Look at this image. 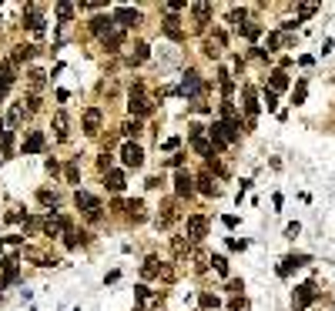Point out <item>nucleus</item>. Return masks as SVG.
Wrapping results in <instances>:
<instances>
[{"mask_svg":"<svg viewBox=\"0 0 335 311\" xmlns=\"http://www.w3.org/2000/svg\"><path fill=\"white\" fill-rule=\"evenodd\" d=\"M74 204H78V211L88 214L90 221H98L100 218V201L94 198V194H88V191H78V194H74Z\"/></svg>","mask_w":335,"mask_h":311,"instance_id":"1","label":"nucleus"},{"mask_svg":"<svg viewBox=\"0 0 335 311\" xmlns=\"http://www.w3.org/2000/svg\"><path fill=\"white\" fill-rule=\"evenodd\" d=\"M312 301H315V285H312V281L298 285V288H295V295H292V305H295V311H305Z\"/></svg>","mask_w":335,"mask_h":311,"instance_id":"2","label":"nucleus"},{"mask_svg":"<svg viewBox=\"0 0 335 311\" xmlns=\"http://www.w3.org/2000/svg\"><path fill=\"white\" fill-rule=\"evenodd\" d=\"M44 13H40V7H24V27H30L34 33H37V37H40V33H44Z\"/></svg>","mask_w":335,"mask_h":311,"instance_id":"3","label":"nucleus"},{"mask_svg":"<svg viewBox=\"0 0 335 311\" xmlns=\"http://www.w3.org/2000/svg\"><path fill=\"white\" fill-rule=\"evenodd\" d=\"M121 161H124L128 167H141V164H144V151L134 144V141H128V144L121 147Z\"/></svg>","mask_w":335,"mask_h":311,"instance_id":"4","label":"nucleus"},{"mask_svg":"<svg viewBox=\"0 0 335 311\" xmlns=\"http://www.w3.org/2000/svg\"><path fill=\"white\" fill-rule=\"evenodd\" d=\"M204 234H208V218L191 214V218H188V241H201Z\"/></svg>","mask_w":335,"mask_h":311,"instance_id":"5","label":"nucleus"},{"mask_svg":"<svg viewBox=\"0 0 335 311\" xmlns=\"http://www.w3.org/2000/svg\"><path fill=\"white\" fill-rule=\"evenodd\" d=\"M174 194H178V198L194 194V178H191V174H184V171H178V174H174Z\"/></svg>","mask_w":335,"mask_h":311,"instance_id":"6","label":"nucleus"},{"mask_svg":"<svg viewBox=\"0 0 335 311\" xmlns=\"http://www.w3.org/2000/svg\"><path fill=\"white\" fill-rule=\"evenodd\" d=\"M114 17H94V20H90V30L98 33V37H104V40H108V37H111L114 33Z\"/></svg>","mask_w":335,"mask_h":311,"instance_id":"7","label":"nucleus"},{"mask_svg":"<svg viewBox=\"0 0 335 311\" xmlns=\"http://www.w3.org/2000/svg\"><path fill=\"white\" fill-rule=\"evenodd\" d=\"M44 231L50 234V238H57L60 231H64V234L70 231V224H67V218H60V214H50V218L44 221Z\"/></svg>","mask_w":335,"mask_h":311,"instance_id":"8","label":"nucleus"},{"mask_svg":"<svg viewBox=\"0 0 335 311\" xmlns=\"http://www.w3.org/2000/svg\"><path fill=\"white\" fill-rule=\"evenodd\" d=\"M24 151H27V154L44 151V134H40V131H30V134H27V141H24Z\"/></svg>","mask_w":335,"mask_h":311,"instance_id":"9","label":"nucleus"},{"mask_svg":"<svg viewBox=\"0 0 335 311\" xmlns=\"http://www.w3.org/2000/svg\"><path fill=\"white\" fill-rule=\"evenodd\" d=\"M114 20L121 23V27H134V23H138V10H131V7H118V10H114Z\"/></svg>","mask_w":335,"mask_h":311,"instance_id":"10","label":"nucleus"},{"mask_svg":"<svg viewBox=\"0 0 335 311\" xmlns=\"http://www.w3.org/2000/svg\"><path fill=\"white\" fill-rule=\"evenodd\" d=\"M305 261H308V255H288V258H285V261H282L278 275H282V278H285V275H292V268H302V265H305Z\"/></svg>","mask_w":335,"mask_h":311,"instance_id":"11","label":"nucleus"},{"mask_svg":"<svg viewBox=\"0 0 335 311\" xmlns=\"http://www.w3.org/2000/svg\"><path fill=\"white\" fill-rule=\"evenodd\" d=\"M128 107H131V114H138V117H148V114L154 111V104H151V100H144V97H131V104H128Z\"/></svg>","mask_w":335,"mask_h":311,"instance_id":"12","label":"nucleus"},{"mask_svg":"<svg viewBox=\"0 0 335 311\" xmlns=\"http://www.w3.org/2000/svg\"><path fill=\"white\" fill-rule=\"evenodd\" d=\"M84 131H88V134H98L100 131V111H98V107H90V111L84 114Z\"/></svg>","mask_w":335,"mask_h":311,"instance_id":"13","label":"nucleus"},{"mask_svg":"<svg viewBox=\"0 0 335 311\" xmlns=\"http://www.w3.org/2000/svg\"><path fill=\"white\" fill-rule=\"evenodd\" d=\"M198 90H201L198 74H194V70H188V74H184V80H181V94H198Z\"/></svg>","mask_w":335,"mask_h":311,"instance_id":"14","label":"nucleus"},{"mask_svg":"<svg viewBox=\"0 0 335 311\" xmlns=\"http://www.w3.org/2000/svg\"><path fill=\"white\" fill-rule=\"evenodd\" d=\"M191 17L198 23H208L212 20V3H191Z\"/></svg>","mask_w":335,"mask_h":311,"instance_id":"15","label":"nucleus"},{"mask_svg":"<svg viewBox=\"0 0 335 311\" xmlns=\"http://www.w3.org/2000/svg\"><path fill=\"white\" fill-rule=\"evenodd\" d=\"M104 184H108V191H124V174L111 167V171L104 174Z\"/></svg>","mask_w":335,"mask_h":311,"instance_id":"16","label":"nucleus"},{"mask_svg":"<svg viewBox=\"0 0 335 311\" xmlns=\"http://www.w3.org/2000/svg\"><path fill=\"white\" fill-rule=\"evenodd\" d=\"M34 54H37V47H34V44H24V47H14V57H10V64H20V60H30Z\"/></svg>","mask_w":335,"mask_h":311,"instance_id":"17","label":"nucleus"},{"mask_svg":"<svg viewBox=\"0 0 335 311\" xmlns=\"http://www.w3.org/2000/svg\"><path fill=\"white\" fill-rule=\"evenodd\" d=\"M245 114H248V121H255V114H258V100H255V87H245Z\"/></svg>","mask_w":335,"mask_h":311,"instance_id":"18","label":"nucleus"},{"mask_svg":"<svg viewBox=\"0 0 335 311\" xmlns=\"http://www.w3.org/2000/svg\"><path fill=\"white\" fill-rule=\"evenodd\" d=\"M14 278H17V258H4V278H0V281H4V285H7V281H14Z\"/></svg>","mask_w":335,"mask_h":311,"instance_id":"19","label":"nucleus"},{"mask_svg":"<svg viewBox=\"0 0 335 311\" xmlns=\"http://www.w3.org/2000/svg\"><path fill=\"white\" fill-rule=\"evenodd\" d=\"M24 117H27V104H14L10 107V114H7V121L17 127V124H24Z\"/></svg>","mask_w":335,"mask_h":311,"instance_id":"20","label":"nucleus"},{"mask_svg":"<svg viewBox=\"0 0 335 311\" xmlns=\"http://www.w3.org/2000/svg\"><path fill=\"white\" fill-rule=\"evenodd\" d=\"M10 84H14V64L7 60V64H0V87L7 90Z\"/></svg>","mask_w":335,"mask_h":311,"instance_id":"21","label":"nucleus"},{"mask_svg":"<svg viewBox=\"0 0 335 311\" xmlns=\"http://www.w3.org/2000/svg\"><path fill=\"white\" fill-rule=\"evenodd\" d=\"M164 33L171 37V40H181V37H184L181 27H178V17H168V20H164Z\"/></svg>","mask_w":335,"mask_h":311,"instance_id":"22","label":"nucleus"},{"mask_svg":"<svg viewBox=\"0 0 335 311\" xmlns=\"http://www.w3.org/2000/svg\"><path fill=\"white\" fill-rule=\"evenodd\" d=\"M54 127H57V137L64 141V137H67V114H64V111L54 114Z\"/></svg>","mask_w":335,"mask_h":311,"instance_id":"23","label":"nucleus"},{"mask_svg":"<svg viewBox=\"0 0 335 311\" xmlns=\"http://www.w3.org/2000/svg\"><path fill=\"white\" fill-rule=\"evenodd\" d=\"M288 87V74H285V70H275V74H272V90H285Z\"/></svg>","mask_w":335,"mask_h":311,"instance_id":"24","label":"nucleus"},{"mask_svg":"<svg viewBox=\"0 0 335 311\" xmlns=\"http://www.w3.org/2000/svg\"><path fill=\"white\" fill-rule=\"evenodd\" d=\"M198 184H201V194H208V198H212V194H218V188H214L212 174H201V178H198Z\"/></svg>","mask_w":335,"mask_h":311,"instance_id":"25","label":"nucleus"},{"mask_svg":"<svg viewBox=\"0 0 335 311\" xmlns=\"http://www.w3.org/2000/svg\"><path fill=\"white\" fill-rule=\"evenodd\" d=\"M74 17V3H57V20H70Z\"/></svg>","mask_w":335,"mask_h":311,"instance_id":"26","label":"nucleus"},{"mask_svg":"<svg viewBox=\"0 0 335 311\" xmlns=\"http://www.w3.org/2000/svg\"><path fill=\"white\" fill-rule=\"evenodd\" d=\"M208 265H214V271H218V275H222V278H228V261H224L222 255H214L212 261H208Z\"/></svg>","mask_w":335,"mask_h":311,"instance_id":"27","label":"nucleus"},{"mask_svg":"<svg viewBox=\"0 0 335 311\" xmlns=\"http://www.w3.org/2000/svg\"><path fill=\"white\" fill-rule=\"evenodd\" d=\"M37 201L44 208H57V194H50V191H37Z\"/></svg>","mask_w":335,"mask_h":311,"instance_id":"28","label":"nucleus"},{"mask_svg":"<svg viewBox=\"0 0 335 311\" xmlns=\"http://www.w3.org/2000/svg\"><path fill=\"white\" fill-rule=\"evenodd\" d=\"M141 275H144V278H154L158 275V258H148L144 268H141Z\"/></svg>","mask_w":335,"mask_h":311,"instance_id":"29","label":"nucleus"},{"mask_svg":"<svg viewBox=\"0 0 335 311\" xmlns=\"http://www.w3.org/2000/svg\"><path fill=\"white\" fill-rule=\"evenodd\" d=\"M134 295H138V301H141V305H148V301H154V295L148 291V285H138V288H134Z\"/></svg>","mask_w":335,"mask_h":311,"instance_id":"30","label":"nucleus"},{"mask_svg":"<svg viewBox=\"0 0 335 311\" xmlns=\"http://www.w3.org/2000/svg\"><path fill=\"white\" fill-rule=\"evenodd\" d=\"M128 211L134 214V221H141V218H144V204H141V201H128Z\"/></svg>","mask_w":335,"mask_h":311,"instance_id":"31","label":"nucleus"},{"mask_svg":"<svg viewBox=\"0 0 335 311\" xmlns=\"http://www.w3.org/2000/svg\"><path fill=\"white\" fill-rule=\"evenodd\" d=\"M141 60H148V44H138L131 54V64H141Z\"/></svg>","mask_w":335,"mask_h":311,"instance_id":"32","label":"nucleus"},{"mask_svg":"<svg viewBox=\"0 0 335 311\" xmlns=\"http://www.w3.org/2000/svg\"><path fill=\"white\" fill-rule=\"evenodd\" d=\"M174 218H178V211H174V204H168V208H164V214H161V228H168V224L174 221Z\"/></svg>","mask_w":335,"mask_h":311,"instance_id":"33","label":"nucleus"},{"mask_svg":"<svg viewBox=\"0 0 335 311\" xmlns=\"http://www.w3.org/2000/svg\"><path fill=\"white\" fill-rule=\"evenodd\" d=\"M121 131L128 134V137H138V134H141V124H138V121H128V124L121 127Z\"/></svg>","mask_w":335,"mask_h":311,"instance_id":"34","label":"nucleus"},{"mask_svg":"<svg viewBox=\"0 0 335 311\" xmlns=\"http://www.w3.org/2000/svg\"><path fill=\"white\" fill-rule=\"evenodd\" d=\"M67 181H70V184H78V181H80V171H78V161H74V164H67Z\"/></svg>","mask_w":335,"mask_h":311,"instance_id":"35","label":"nucleus"},{"mask_svg":"<svg viewBox=\"0 0 335 311\" xmlns=\"http://www.w3.org/2000/svg\"><path fill=\"white\" fill-rule=\"evenodd\" d=\"M201 308H218V295H201Z\"/></svg>","mask_w":335,"mask_h":311,"instance_id":"36","label":"nucleus"},{"mask_svg":"<svg viewBox=\"0 0 335 311\" xmlns=\"http://www.w3.org/2000/svg\"><path fill=\"white\" fill-rule=\"evenodd\" d=\"M315 10H318L315 3H302V7H298V17H302V20H305V17H312Z\"/></svg>","mask_w":335,"mask_h":311,"instance_id":"37","label":"nucleus"},{"mask_svg":"<svg viewBox=\"0 0 335 311\" xmlns=\"http://www.w3.org/2000/svg\"><path fill=\"white\" fill-rule=\"evenodd\" d=\"M275 104H278L275 90H268V87H265V107H268V111H275Z\"/></svg>","mask_w":335,"mask_h":311,"instance_id":"38","label":"nucleus"},{"mask_svg":"<svg viewBox=\"0 0 335 311\" xmlns=\"http://www.w3.org/2000/svg\"><path fill=\"white\" fill-rule=\"evenodd\" d=\"M44 77H47L44 70H30V84H34V87H40V84H44Z\"/></svg>","mask_w":335,"mask_h":311,"instance_id":"39","label":"nucleus"},{"mask_svg":"<svg viewBox=\"0 0 335 311\" xmlns=\"http://www.w3.org/2000/svg\"><path fill=\"white\" fill-rule=\"evenodd\" d=\"M302 100H305V80H302L298 87H295V104H302Z\"/></svg>","mask_w":335,"mask_h":311,"instance_id":"40","label":"nucleus"},{"mask_svg":"<svg viewBox=\"0 0 335 311\" xmlns=\"http://www.w3.org/2000/svg\"><path fill=\"white\" fill-rule=\"evenodd\" d=\"M228 245H232L234 251H245V248H248V241H238V238H232V241H228Z\"/></svg>","mask_w":335,"mask_h":311,"instance_id":"41","label":"nucleus"},{"mask_svg":"<svg viewBox=\"0 0 335 311\" xmlns=\"http://www.w3.org/2000/svg\"><path fill=\"white\" fill-rule=\"evenodd\" d=\"M298 231H302V228H298V221H292L288 228H285V234H288V238H295V234H298Z\"/></svg>","mask_w":335,"mask_h":311,"instance_id":"42","label":"nucleus"},{"mask_svg":"<svg viewBox=\"0 0 335 311\" xmlns=\"http://www.w3.org/2000/svg\"><path fill=\"white\" fill-rule=\"evenodd\" d=\"M24 104H27L30 111H37V107H40V97H27V100H24Z\"/></svg>","mask_w":335,"mask_h":311,"instance_id":"43","label":"nucleus"},{"mask_svg":"<svg viewBox=\"0 0 335 311\" xmlns=\"http://www.w3.org/2000/svg\"><path fill=\"white\" fill-rule=\"evenodd\" d=\"M4 94H7V90H4V87H0V97H4Z\"/></svg>","mask_w":335,"mask_h":311,"instance_id":"44","label":"nucleus"},{"mask_svg":"<svg viewBox=\"0 0 335 311\" xmlns=\"http://www.w3.org/2000/svg\"><path fill=\"white\" fill-rule=\"evenodd\" d=\"M0 245H4V241H0Z\"/></svg>","mask_w":335,"mask_h":311,"instance_id":"45","label":"nucleus"}]
</instances>
